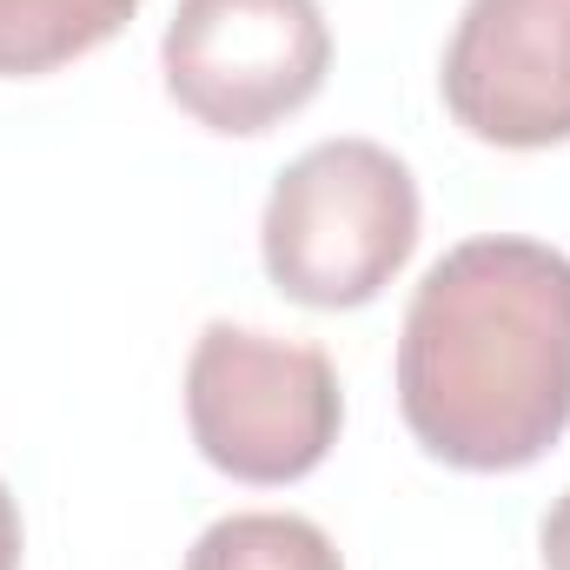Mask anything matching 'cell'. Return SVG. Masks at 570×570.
<instances>
[{"label":"cell","instance_id":"6","mask_svg":"<svg viewBox=\"0 0 570 570\" xmlns=\"http://www.w3.org/2000/svg\"><path fill=\"white\" fill-rule=\"evenodd\" d=\"M140 0H0V80L53 73L94 47H107Z\"/></svg>","mask_w":570,"mask_h":570},{"label":"cell","instance_id":"5","mask_svg":"<svg viewBox=\"0 0 570 570\" xmlns=\"http://www.w3.org/2000/svg\"><path fill=\"white\" fill-rule=\"evenodd\" d=\"M444 107L484 146L570 140V0H464L444 47Z\"/></svg>","mask_w":570,"mask_h":570},{"label":"cell","instance_id":"3","mask_svg":"<svg viewBox=\"0 0 570 570\" xmlns=\"http://www.w3.org/2000/svg\"><path fill=\"white\" fill-rule=\"evenodd\" d=\"M186 425L213 471L239 484H292L338 444V372L318 345L213 318L186 358Z\"/></svg>","mask_w":570,"mask_h":570},{"label":"cell","instance_id":"9","mask_svg":"<svg viewBox=\"0 0 570 570\" xmlns=\"http://www.w3.org/2000/svg\"><path fill=\"white\" fill-rule=\"evenodd\" d=\"M0 570H20V504L0 484Z\"/></svg>","mask_w":570,"mask_h":570},{"label":"cell","instance_id":"1","mask_svg":"<svg viewBox=\"0 0 570 570\" xmlns=\"http://www.w3.org/2000/svg\"><path fill=\"white\" fill-rule=\"evenodd\" d=\"M399 412L438 464H538L570 425L564 253L518 233L451 246L399 332Z\"/></svg>","mask_w":570,"mask_h":570},{"label":"cell","instance_id":"4","mask_svg":"<svg viewBox=\"0 0 570 570\" xmlns=\"http://www.w3.org/2000/svg\"><path fill=\"white\" fill-rule=\"evenodd\" d=\"M159 67L206 134L253 140L325 87L332 27L318 0H179Z\"/></svg>","mask_w":570,"mask_h":570},{"label":"cell","instance_id":"8","mask_svg":"<svg viewBox=\"0 0 570 570\" xmlns=\"http://www.w3.org/2000/svg\"><path fill=\"white\" fill-rule=\"evenodd\" d=\"M538 544H544V570H570V491L551 504V518H544Z\"/></svg>","mask_w":570,"mask_h":570},{"label":"cell","instance_id":"2","mask_svg":"<svg viewBox=\"0 0 570 570\" xmlns=\"http://www.w3.org/2000/svg\"><path fill=\"white\" fill-rule=\"evenodd\" d=\"M419 246V179L379 140H318L279 173L259 253L285 298L312 312L372 305Z\"/></svg>","mask_w":570,"mask_h":570},{"label":"cell","instance_id":"7","mask_svg":"<svg viewBox=\"0 0 570 570\" xmlns=\"http://www.w3.org/2000/svg\"><path fill=\"white\" fill-rule=\"evenodd\" d=\"M186 570H345L332 538L292 511H233L199 531Z\"/></svg>","mask_w":570,"mask_h":570}]
</instances>
